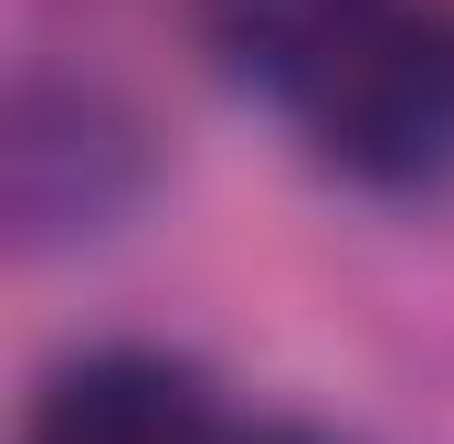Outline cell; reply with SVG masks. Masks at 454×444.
<instances>
[{"mask_svg":"<svg viewBox=\"0 0 454 444\" xmlns=\"http://www.w3.org/2000/svg\"><path fill=\"white\" fill-rule=\"evenodd\" d=\"M286 107L307 116L317 159L370 191L454 180V0H380Z\"/></svg>","mask_w":454,"mask_h":444,"instance_id":"cell-1","label":"cell"},{"mask_svg":"<svg viewBox=\"0 0 454 444\" xmlns=\"http://www.w3.org/2000/svg\"><path fill=\"white\" fill-rule=\"evenodd\" d=\"M137 191H148V138H137V116L106 85H21L11 96L0 202H11V243L21 254L106 233Z\"/></svg>","mask_w":454,"mask_h":444,"instance_id":"cell-2","label":"cell"},{"mask_svg":"<svg viewBox=\"0 0 454 444\" xmlns=\"http://www.w3.org/2000/svg\"><path fill=\"white\" fill-rule=\"evenodd\" d=\"M21 444H232L223 402L169 349H85L43 381Z\"/></svg>","mask_w":454,"mask_h":444,"instance_id":"cell-3","label":"cell"},{"mask_svg":"<svg viewBox=\"0 0 454 444\" xmlns=\"http://www.w3.org/2000/svg\"><path fill=\"white\" fill-rule=\"evenodd\" d=\"M370 11H380V0H201V32H212V53H223L232 75L296 96Z\"/></svg>","mask_w":454,"mask_h":444,"instance_id":"cell-4","label":"cell"},{"mask_svg":"<svg viewBox=\"0 0 454 444\" xmlns=\"http://www.w3.org/2000/svg\"><path fill=\"white\" fill-rule=\"evenodd\" d=\"M232 444H328V434H296V424H264V434H232Z\"/></svg>","mask_w":454,"mask_h":444,"instance_id":"cell-5","label":"cell"}]
</instances>
